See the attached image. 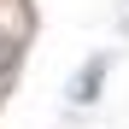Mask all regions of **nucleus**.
<instances>
[{
	"instance_id": "1",
	"label": "nucleus",
	"mask_w": 129,
	"mask_h": 129,
	"mask_svg": "<svg viewBox=\"0 0 129 129\" xmlns=\"http://www.w3.org/2000/svg\"><path fill=\"white\" fill-rule=\"evenodd\" d=\"M100 71H106V59L88 64V76H76V88H71V94H76V100H94V94H100Z\"/></svg>"
},
{
	"instance_id": "2",
	"label": "nucleus",
	"mask_w": 129,
	"mask_h": 129,
	"mask_svg": "<svg viewBox=\"0 0 129 129\" xmlns=\"http://www.w3.org/2000/svg\"><path fill=\"white\" fill-rule=\"evenodd\" d=\"M12 59H18V47H12V41H0V71H12Z\"/></svg>"
}]
</instances>
